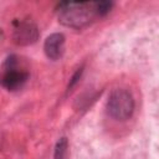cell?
<instances>
[{"label":"cell","instance_id":"3957f363","mask_svg":"<svg viewBox=\"0 0 159 159\" xmlns=\"http://www.w3.org/2000/svg\"><path fill=\"white\" fill-rule=\"evenodd\" d=\"M12 40L16 45L29 46L39 40L40 31L37 26L29 20H15L12 22Z\"/></svg>","mask_w":159,"mask_h":159},{"label":"cell","instance_id":"52a82bcc","mask_svg":"<svg viewBox=\"0 0 159 159\" xmlns=\"http://www.w3.org/2000/svg\"><path fill=\"white\" fill-rule=\"evenodd\" d=\"M112 7H113V2L112 1H96V9H97L98 16L107 15L111 11Z\"/></svg>","mask_w":159,"mask_h":159},{"label":"cell","instance_id":"6da1fadb","mask_svg":"<svg viewBox=\"0 0 159 159\" xmlns=\"http://www.w3.org/2000/svg\"><path fill=\"white\" fill-rule=\"evenodd\" d=\"M58 21L72 29H82L89 25L98 16L96 2L89 1H63L56 7Z\"/></svg>","mask_w":159,"mask_h":159},{"label":"cell","instance_id":"7a4b0ae2","mask_svg":"<svg viewBox=\"0 0 159 159\" xmlns=\"http://www.w3.org/2000/svg\"><path fill=\"white\" fill-rule=\"evenodd\" d=\"M107 112L117 120L129 119L134 112L133 96L123 88L112 91L107 99Z\"/></svg>","mask_w":159,"mask_h":159},{"label":"cell","instance_id":"8992f818","mask_svg":"<svg viewBox=\"0 0 159 159\" xmlns=\"http://www.w3.org/2000/svg\"><path fill=\"white\" fill-rule=\"evenodd\" d=\"M67 152H68V142H67V138L62 137L56 143L55 152H53V159H66Z\"/></svg>","mask_w":159,"mask_h":159},{"label":"cell","instance_id":"5b68a950","mask_svg":"<svg viewBox=\"0 0 159 159\" xmlns=\"http://www.w3.org/2000/svg\"><path fill=\"white\" fill-rule=\"evenodd\" d=\"M29 78V73L17 68L4 71V76L1 80V84L7 91H16L21 88Z\"/></svg>","mask_w":159,"mask_h":159},{"label":"cell","instance_id":"ba28073f","mask_svg":"<svg viewBox=\"0 0 159 159\" xmlns=\"http://www.w3.org/2000/svg\"><path fill=\"white\" fill-rule=\"evenodd\" d=\"M82 73H83V67L78 68V70L73 73V76H72V77H71V80H70V83H68V86H67V91L72 89V88L78 83V81H80V78H81Z\"/></svg>","mask_w":159,"mask_h":159},{"label":"cell","instance_id":"277c9868","mask_svg":"<svg viewBox=\"0 0 159 159\" xmlns=\"http://www.w3.org/2000/svg\"><path fill=\"white\" fill-rule=\"evenodd\" d=\"M43 51L47 58L56 61L60 60L65 51V36L60 32L51 34L43 43Z\"/></svg>","mask_w":159,"mask_h":159}]
</instances>
